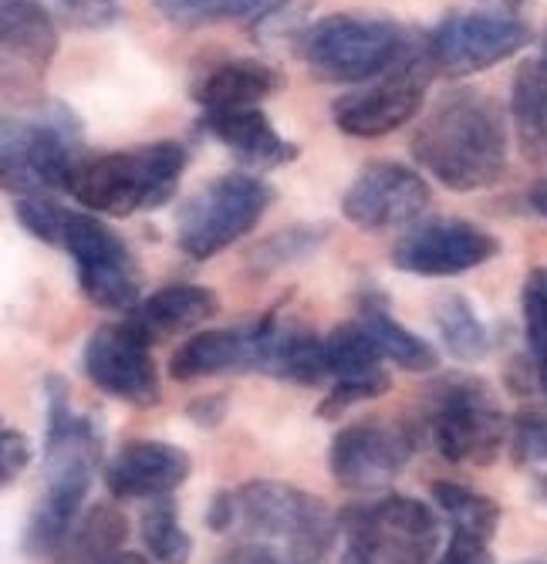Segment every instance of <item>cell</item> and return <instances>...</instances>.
<instances>
[{"label": "cell", "instance_id": "obj_1", "mask_svg": "<svg viewBox=\"0 0 547 564\" xmlns=\"http://www.w3.org/2000/svg\"><path fill=\"white\" fill-rule=\"evenodd\" d=\"M44 494L34 503L21 547L31 557L55 554L81 514L88 487L102 464V430L95 416H75L68 382L44 379Z\"/></svg>", "mask_w": 547, "mask_h": 564}, {"label": "cell", "instance_id": "obj_2", "mask_svg": "<svg viewBox=\"0 0 547 564\" xmlns=\"http://www.w3.org/2000/svg\"><path fill=\"white\" fill-rule=\"evenodd\" d=\"M413 160L453 193L496 186L507 173V126L496 101L473 88L442 95L413 132Z\"/></svg>", "mask_w": 547, "mask_h": 564}, {"label": "cell", "instance_id": "obj_3", "mask_svg": "<svg viewBox=\"0 0 547 564\" xmlns=\"http://www.w3.org/2000/svg\"><path fill=\"white\" fill-rule=\"evenodd\" d=\"M186 170V145L176 139L132 145L102 156H85L72 176L68 193L85 210L102 217H132L160 210L173 199Z\"/></svg>", "mask_w": 547, "mask_h": 564}, {"label": "cell", "instance_id": "obj_4", "mask_svg": "<svg viewBox=\"0 0 547 564\" xmlns=\"http://www.w3.org/2000/svg\"><path fill=\"white\" fill-rule=\"evenodd\" d=\"M419 44L423 37L379 14H328L302 31V58L321 82L365 85L403 65Z\"/></svg>", "mask_w": 547, "mask_h": 564}, {"label": "cell", "instance_id": "obj_5", "mask_svg": "<svg viewBox=\"0 0 547 564\" xmlns=\"http://www.w3.org/2000/svg\"><path fill=\"white\" fill-rule=\"evenodd\" d=\"M426 430L442 459L473 467H490L511 436L507 416L493 389L483 379L463 372L446 376L429 389Z\"/></svg>", "mask_w": 547, "mask_h": 564}, {"label": "cell", "instance_id": "obj_6", "mask_svg": "<svg viewBox=\"0 0 547 564\" xmlns=\"http://www.w3.org/2000/svg\"><path fill=\"white\" fill-rule=\"evenodd\" d=\"M341 564H429L439 547L433 510L406 494H389L338 514Z\"/></svg>", "mask_w": 547, "mask_h": 564}, {"label": "cell", "instance_id": "obj_7", "mask_svg": "<svg viewBox=\"0 0 547 564\" xmlns=\"http://www.w3.org/2000/svg\"><path fill=\"white\" fill-rule=\"evenodd\" d=\"M81 160V122L58 101L47 106L41 119H4L0 170L11 196H47L68 189V176Z\"/></svg>", "mask_w": 547, "mask_h": 564}, {"label": "cell", "instance_id": "obj_8", "mask_svg": "<svg viewBox=\"0 0 547 564\" xmlns=\"http://www.w3.org/2000/svg\"><path fill=\"white\" fill-rule=\"evenodd\" d=\"M237 531L284 541L294 564H315L341 528L321 497L277 480H251L237 490Z\"/></svg>", "mask_w": 547, "mask_h": 564}, {"label": "cell", "instance_id": "obj_9", "mask_svg": "<svg viewBox=\"0 0 547 564\" xmlns=\"http://www.w3.org/2000/svg\"><path fill=\"white\" fill-rule=\"evenodd\" d=\"M274 203V189L247 173H223L204 189H196L176 217V243L186 258L210 261L258 220Z\"/></svg>", "mask_w": 547, "mask_h": 564}, {"label": "cell", "instance_id": "obj_10", "mask_svg": "<svg viewBox=\"0 0 547 564\" xmlns=\"http://www.w3.org/2000/svg\"><path fill=\"white\" fill-rule=\"evenodd\" d=\"M436 68L429 62L426 37L413 55L385 72L375 82H365L352 91H344L331 101V122L338 132L355 139H379L389 135L423 109L426 88L433 82Z\"/></svg>", "mask_w": 547, "mask_h": 564}, {"label": "cell", "instance_id": "obj_11", "mask_svg": "<svg viewBox=\"0 0 547 564\" xmlns=\"http://www.w3.org/2000/svg\"><path fill=\"white\" fill-rule=\"evenodd\" d=\"M527 44L530 28L511 11H453L426 34L429 62L442 78L480 75Z\"/></svg>", "mask_w": 547, "mask_h": 564}, {"label": "cell", "instance_id": "obj_12", "mask_svg": "<svg viewBox=\"0 0 547 564\" xmlns=\"http://www.w3.org/2000/svg\"><path fill=\"white\" fill-rule=\"evenodd\" d=\"M65 250L72 253L81 294L102 312H132L142 294V274L125 240L95 214H68Z\"/></svg>", "mask_w": 547, "mask_h": 564}, {"label": "cell", "instance_id": "obj_13", "mask_svg": "<svg viewBox=\"0 0 547 564\" xmlns=\"http://www.w3.org/2000/svg\"><path fill=\"white\" fill-rule=\"evenodd\" d=\"M416 449V430L395 420H359L335 433L328 467L331 477L352 494H369L403 474Z\"/></svg>", "mask_w": 547, "mask_h": 564}, {"label": "cell", "instance_id": "obj_14", "mask_svg": "<svg viewBox=\"0 0 547 564\" xmlns=\"http://www.w3.org/2000/svg\"><path fill=\"white\" fill-rule=\"evenodd\" d=\"M501 253V240L490 230L460 220L436 217L413 224V230L392 247V268L416 278H457Z\"/></svg>", "mask_w": 547, "mask_h": 564}, {"label": "cell", "instance_id": "obj_15", "mask_svg": "<svg viewBox=\"0 0 547 564\" xmlns=\"http://www.w3.org/2000/svg\"><path fill=\"white\" fill-rule=\"evenodd\" d=\"M81 369L91 386L129 405H156L160 376L149 355V341L129 328V322L95 328L81 351Z\"/></svg>", "mask_w": 547, "mask_h": 564}, {"label": "cell", "instance_id": "obj_16", "mask_svg": "<svg viewBox=\"0 0 547 564\" xmlns=\"http://www.w3.org/2000/svg\"><path fill=\"white\" fill-rule=\"evenodd\" d=\"M433 203L426 180L403 163H369L341 196V214L362 230H392L416 224Z\"/></svg>", "mask_w": 547, "mask_h": 564}, {"label": "cell", "instance_id": "obj_17", "mask_svg": "<svg viewBox=\"0 0 547 564\" xmlns=\"http://www.w3.org/2000/svg\"><path fill=\"white\" fill-rule=\"evenodd\" d=\"M193 474L183 446L166 440H129L109 464L106 487L116 500H160L169 497Z\"/></svg>", "mask_w": 547, "mask_h": 564}, {"label": "cell", "instance_id": "obj_18", "mask_svg": "<svg viewBox=\"0 0 547 564\" xmlns=\"http://www.w3.org/2000/svg\"><path fill=\"white\" fill-rule=\"evenodd\" d=\"M254 341V372L294 382V386H318L328 376V351L325 338H318L302 322H284L277 307L251 325Z\"/></svg>", "mask_w": 547, "mask_h": 564}, {"label": "cell", "instance_id": "obj_19", "mask_svg": "<svg viewBox=\"0 0 547 564\" xmlns=\"http://www.w3.org/2000/svg\"><path fill=\"white\" fill-rule=\"evenodd\" d=\"M220 312V297L200 284H169L156 294L142 297L125 315L129 328L142 335L149 345L169 341L183 332L200 328Z\"/></svg>", "mask_w": 547, "mask_h": 564}, {"label": "cell", "instance_id": "obj_20", "mask_svg": "<svg viewBox=\"0 0 547 564\" xmlns=\"http://www.w3.org/2000/svg\"><path fill=\"white\" fill-rule=\"evenodd\" d=\"M200 129L251 170H277L297 160V145L287 142L261 109H223L204 112Z\"/></svg>", "mask_w": 547, "mask_h": 564}, {"label": "cell", "instance_id": "obj_21", "mask_svg": "<svg viewBox=\"0 0 547 564\" xmlns=\"http://www.w3.org/2000/svg\"><path fill=\"white\" fill-rule=\"evenodd\" d=\"M284 88V75L264 62L254 58H233L220 62L210 72H204L193 85V101L204 112H223V109H258L264 98L277 95Z\"/></svg>", "mask_w": 547, "mask_h": 564}, {"label": "cell", "instance_id": "obj_22", "mask_svg": "<svg viewBox=\"0 0 547 564\" xmlns=\"http://www.w3.org/2000/svg\"><path fill=\"white\" fill-rule=\"evenodd\" d=\"M254 369V341L251 328H214L186 338L169 358V379L193 382L223 372H247Z\"/></svg>", "mask_w": 547, "mask_h": 564}, {"label": "cell", "instance_id": "obj_23", "mask_svg": "<svg viewBox=\"0 0 547 564\" xmlns=\"http://www.w3.org/2000/svg\"><path fill=\"white\" fill-rule=\"evenodd\" d=\"M0 37L8 58H18L34 72H44L58 55V21L41 0H4Z\"/></svg>", "mask_w": 547, "mask_h": 564}, {"label": "cell", "instance_id": "obj_24", "mask_svg": "<svg viewBox=\"0 0 547 564\" xmlns=\"http://www.w3.org/2000/svg\"><path fill=\"white\" fill-rule=\"evenodd\" d=\"M129 521L116 503H95L72 524L55 551V564H109L122 554Z\"/></svg>", "mask_w": 547, "mask_h": 564}, {"label": "cell", "instance_id": "obj_25", "mask_svg": "<svg viewBox=\"0 0 547 564\" xmlns=\"http://www.w3.org/2000/svg\"><path fill=\"white\" fill-rule=\"evenodd\" d=\"M359 322L369 328V335L375 338V345L382 348V355L389 362H395L406 372H433L439 366L436 348L419 338L416 332H409L403 322H395L389 315V304L379 291H365L359 301Z\"/></svg>", "mask_w": 547, "mask_h": 564}, {"label": "cell", "instance_id": "obj_26", "mask_svg": "<svg viewBox=\"0 0 547 564\" xmlns=\"http://www.w3.org/2000/svg\"><path fill=\"white\" fill-rule=\"evenodd\" d=\"M511 119L524 156L547 166V65L524 62L511 88Z\"/></svg>", "mask_w": 547, "mask_h": 564}, {"label": "cell", "instance_id": "obj_27", "mask_svg": "<svg viewBox=\"0 0 547 564\" xmlns=\"http://www.w3.org/2000/svg\"><path fill=\"white\" fill-rule=\"evenodd\" d=\"M325 351H328V372L338 382H355V379H372L382 369V348L369 335L362 322H341L325 335Z\"/></svg>", "mask_w": 547, "mask_h": 564}, {"label": "cell", "instance_id": "obj_28", "mask_svg": "<svg viewBox=\"0 0 547 564\" xmlns=\"http://www.w3.org/2000/svg\"><path fill=\"white\" fill-rule=\"evenodd\" d=\"M433 318L439 328V338L453 358L460 362H480L490 351V332L480 322L477 307L463 294H442L433 307Z\"/></svg>", "mask_w": 547, "mask_h": 564}, {"label": "cell", "instance_id": "obj_29", "mask_svg": "<svg viewBox=\"0 0 547 564\" xmlns=\"http://www.w3.org/2000/svg\"><path fill=\"white\" fill-rule=\"evenodd\" d=\"M433 500L442 514L450 518L453 534H467L483 544L493 541L496 524H501V507H496V500H490L486 494H477L463 484H453V480H436Z\"/></svg>", "mask_w": 547, "mask_h": 564}, {"label": "cell", "instance_id": "obj_30", "mask_svg": "<svg viewBox=\"0 0 547 564\" xmlns=\"http://www.w3.org/2000/svg\"><path fill=\"white\" fill-rule=\"evenodd\" d=\"M142 544L156 564H189L193 554V538L183 531L176 503L169 497L153 500V507H145L142 514Z\"/></svg>", "mask_w": 547, "mask_h": 564}, {"label": "cell", "instance_id": "obj_31", "mask_svg": "<svg viewBox=\"0 0 547 564\" xmlns=\"http://www.w3.org/2000/svg\"><path fill=\"white\" fill-rule=\"evenodd\" d=\"M328 237V227H315V224H294V227H284L277 234H271L267 240H261L254 250H251V271L254 274H271L284 264H294L308 258L311 250L321 247V240Z\"/></svg>", "mask_w": 547, "mask_h": 564}, {"label": "cell", "instance_id": "obj_32", "mask_svg": "<svg viewBox=\"0 0 547 564\" xmlns=\"http://www.w3.org/2000/svg\"><path fill=\"white\" fill-rule=\"evenodd\" d=\"M277 0H156L160 14L179 28L220 24L237 18H261Z\"/></svg>", "mask_w": 547, "mask_h": 564}, {"label": "cell", "instance_id": "obj_33", "mask_svg": "<svg viewBox=\"0 0 547 564\" xmlns=\"http://www.w3.org/2000/svg\"><path fill=\"white\" fill-rule=\"evenodd\" d=\"M14 217L34 240L65 247L68 210H62L52 196H14Z\"/></svg>", "mask_w": 547, "mask_h": 564}, {"label": "cell", "instance_id": "obj_34", "mask_svg": "<svg viewBox=\"0 0 547 564\" xmlns=\"http://www.w3.org/2000/svg\"><path fill=\"white\" fill-rule=\"evenodd\" d=\"M524 307V335L537 362H547V268H534L521 294Z\"/></svg>", "mask_w": 547, "mask_h": 564}, {"label": "cell", "instance_id": "obj_35", "mask_svg": "<svg viewBox=\"0 0 547 564\" xmlns=\"http://www.w3.org/2000/svg\"><path fill=\"white\" fill-rule=\"evenodd\" d=\"M41 4L72 31H106L119 24L122 14L116 0H41Z\"/></svg>", "mask_w": 547, "mask_h": 564}, {"label": "cell", "instance_id": "obj_36", "mask_svg": "<svg viewBox=\"0 0 547 564\" xmlns=\"http://www.w3.org/2000/svg\"><path fill=\"white\" fill-rule=\"evenodd\" d=\"M389 386H392L389 372H379V376H372V379H355V382H335V389H331V392L325 395V402L318 405V416H321V420H338V416L348 413L352 405L385 395Z\"/></svg>", "mask_w": 547, "mask_h": 564}, {"label": "cell", "instance_id": "obj_37", "mask_svg": "<svg viewBox=\"0 0 547 564\" xmlns=\"http://www.w3.org/2000/svg\"><path fill=\"white\" fill-rule=\"evenodd\" d=\"M305 11L308 4L305 0H277L274 8H267L258 24H254V34L261 41H274V37H284V34H297V28L305 24ZM258 41V44H261Z\"/></svg>", "mask_w": 547, "mask_h": 564}, {"label": "cell", "instance_id": "obj_38", "mask_svg": "<svg viewBox=\"0 0 547 564\" xmlns=\"http://www.w3.org/2000/svg\"><path fill=\"white\" fill-rule=\"evenodd\" d=\"M28 464H31V440L21 430L8 426L0 433V484L11 487L24 474Z\"/></svg>", "mask_w": 547, "mask_h": 564}, {"label": "cell", "instance_id": "obj_39", "mask_svg": "<svg viewBox=\"0 0 547 564\" xmlns=\"http://www.w3.org/2000/svg\"><path fill=\"white\" fill-rule=\"evenodd\" d=\"M227 409H230V395L223 392H207V395H196L186 405V420L196 430H217L227 420Z\"/></svg>", "mask_w": 547, "mask_h": 564}, {"label": "cell", "instance_id": "obj_40", "mask_svg": "<svg viewBox=\"0 0 547 564\" xmlns=\"http://www.w3.org/2000/svg\"><path fill=\"white\" fill-rule=\"evenodd\" d=\"M207 528L223 534L237 528V490H217L210 507H207Z\"/></svg>", "mask_w": 547, "mask_h": 564}, {"label": "cell", "instance_id": "obj_41", "mask_svg": "<svg viewBox=\"0 0 547 564\" xmlns=\"http://www.w3.org/2000/svg\"><path fill=\"white\" fill-rule=\"evenodd\" d=\"M217 564H284V561L267 544H240V547H230Z\"/></svg>", "mask_w": 547, "mask_h": 564}, {"label": "cell", "instance_id": "obj_42", "mask_svg": "<svg viewBox=\"0 0 547 564\" xmlns=\"http://www.w3.org/2000/svg\"><path fill=\"white\" fill-rule=\"evenodd\" d=\"M530 494L540 507H547V470H534L530 474Z\"/></svg>", "mask_w": 547, "mask_h": 564}, {"label": "cell", "instance_id": "obj_43", "mask_svg": "<svg viewBox=\"0 0 547 564\" xmlns=\"http://www.w3.org/2000/svg\"><path fill=\"white\" fill-rule=\"evenodd\" d=\"M530 207L547 220V180H540V183L530 189Z\"/></svg>", "mask_w": 547, "mask_h": 564}, {"label": "cell", "instance_id": "obj_44", "mask_svg": "<svg viewBox=\"0 0 547 564\" xmlns=\"http://www.w3.org/2000/svg\"><path fill=\"white\" fill-rule=\"evenodd\" d=\"M109 564H156L153 557H145V554H119L116 561H109Z\"/></svg>", "mask_w": 547, "mask_h": 564}, {"label": "cell", "instance_id": "obj_45", "mask_svg": "<svg viewBox=\"0 0 547 564\" xmlns=\"http://www.w3.org/2000/svg\"><path fill=\"white\" fill-rule=\"evenodd\" d=\"M537 379H540V389L547 392V362H537Z\"/></svg>", "mask_w": 547, "mask_h": 564}, {"label": "cell", "instance_id": "obj_46", "mask_svg": "<svg viewBox=\"0 0 547 564\" xmlns=\"http://www.w3.org/2000/svg\"><path fill=\"white\" fill-rule=\"evenodd\" d=\"M493 4H501V8H507V11H514V8H521V4H527V0H493Z\"/></svg>", "mask_w": 547, "mask_h": 564}, {"label": "cell", "instance_id": "obj_47", "mask_svg": "<svg viewBox=\"0 0 547 564\" xmlns=\"http://www.w3.org/2000/svg\"><path fill=\"white\" fill-rule=\"evenodd\" d=\"M537 62H544L547 65V34H544V41H540V58Z\"/></svg>", "mask_w": 547, "mask_h": 564}, {"label": "cell", "instance_id": "obj_48", "mask_svg": "<svg viewBox=\"0 0 547 564\" xmlns=\"http://www.w3.org/2000/svg\"><path fill=\"white\" fill-rule=\"evenodd\" d=\"M521 564H547V554H537V557H530V561H521Z\"/></svg>", "mask_w": 547, "mask_h": 564}]
</instances>
